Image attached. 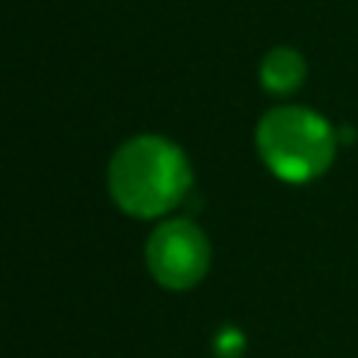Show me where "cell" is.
<instances>
[{
    "label": "cell",
    "instance_id": "cell-1",
    "mask_svg": "<svg viewBox=\"0 0 358 358\" xmlns=\"http://www.w3.org/2000/svg\"><path fill=\"white\" fill-rule=\"evenodd\" d=\"M190 187V165L179 145L143 134L123 143L109 162V193L137 218H154L176 207Z\"/></svg>",
    "mask_w": 358,
    "mask_h": 358
},
{
    "label": "cell",
    "instance_id": "cell-2",
    "mask_svg": "<svg viewBox=\"0 0 358 358\" xmlns=\"http://www.w3.org/2000/svg\"><path fill=\"white\" fill-rule=\"evenodd\" d=\"M255 140L266 168L285 182L322 176L338 145L330 120L305 106H274L260 117Z\"/></svg>",
    "mask_w": 358,
    "mask_h": 358
},
{
    "label": "cell",
    "instance_id": "cell-3",
    "mask_svg": "<svg viewBox=\"0 0 358 358\" xmlns=\"http://www.w3.org/2000/svg\"><path fill=\"white\" fill-rule=\"evenodd\" d=\"M151 277L173 291L196 285L210 266V243L190 221H165L157 227L145 246Z\"/></svg>",
    "mask_w": 358,
    "mask_h": 358
},
{
    "label": "cell",
    "instance_id": "cell-4",
    "mask_svg": "<svg viewBox=\"0 0 358 358\" xmlns=\"http://www.w3.org/2000/svg\"><path fill=\"white\" fill-rule=\"evenodd\" d=\"M260 81L274 95H288L305 81V59L294 48H274L260 62Z\"/></svg>",
    "mask_w": 358,
    "mask_h": 358
}]
</instances>
